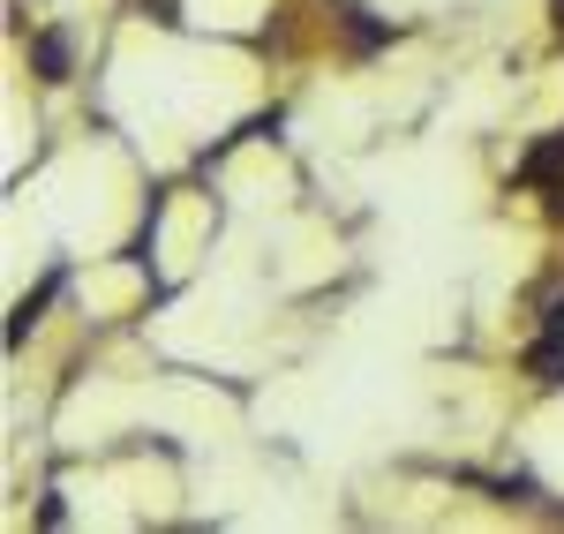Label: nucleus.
I'll list each match as a JSON object with an SVG mask.
<instances>
[{
    "label": "nucleus",
    "instance_id": "obj_1",
    "mask_svg": "<svg viewBox=\"0 0 564 534\" xmlns=\"http://www.w3.org/2000/svg\"><path fill=\"white\" fill-rule=\"evenodd\" d=\"M527 181H542V188H564V135H542L534 151H527Z\"/></svg>",
    "mask_w": 564,
    "mask_h": 534
},
{
    "label": "nucleus",
    "instance_id": "obj_2",
    "mask_svg": "<svg viewBox=\"0 0 564 534\" xmlns=\"http://www.w3.org/2000/svg\"><path fill=\"white\" fill-rule=\"evenodd\" d=\"M31 53H39V76H45V84H61V76H68V39H61V31H45Z\"/></svg>",
    "mask_w": 564,
    "mask_h": 534
},
{
    "label": "nucleus",
    "instance_id": "obj_3",
    "mask_svg": "<svg viewBox=\"0 0 564 534\" xmlns=\"http://www.w3.org/2000/svg\"><path fill=\"white\" fill-rule=\"evenodd\" d=\"M557 23H564V0H557Z\"/></svg>",
    "mask_w": 564,
    "mask_h": 534
}]
</instances>
